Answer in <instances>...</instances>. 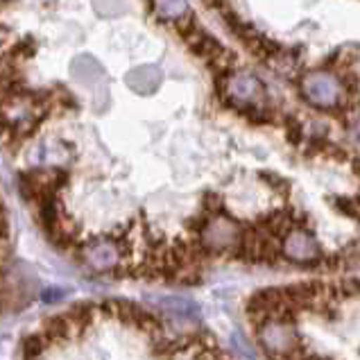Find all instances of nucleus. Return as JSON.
I'll use <instances>...</instances> for the list:
<instances>
[{"label":"nucleus","mask_w":360,"mask_h":360,"mask_svg":"<svg viewBox=\"0 0 360 360\" xmlns=\"http://www.w3.org/2000/svg\"><path fill=\"white\" fill-rule=\"evenodd\" d=\"M256 340L270 360H290L304 349L295 317H265L256 324Z\"/></svg>","instance_id":"f257e3e1"},{"label":"nucleus","mask_w":360,"mask_h":360,"mask_svg":"<svg viewBox=\"0 0 360 360\" xmlns=\"http://www.w3.org/2000/svg\"><path fill=\"white\" fill-rule=\"evenodd\" d=\"M245 236L240 227L227 215H213L209 222L202 224L198 233V247L211 254H233L240 252Z\"/></svg>","instance_id":"f03ea898"},{"label":"nucleus","mask_w":360,"mask_h":360,"mask_svg":"<svg viewBox=\"0 0 360 360\" xmlns=\"http://www.w3.org/2000/svg\"><path fill=\"white\" fill-rule=\"evenodd\" d=\"M302 94L315 107H333L342 98V84L331 70H311L302 82Z\"/></svg>","instance_id":"7ed1b4c3"},{"label":"nucleus","mask_w":360,"mask_h":360,"mask_svg":"<svg viewBox=\"0 0 360 360\" xmlns=\"http://www.w3.org/2000/svg\"><path fill=\"white\" fill-rule=\"evenodd\" d=\"M82 261L94 272H111L122 263V247L111 238H94L82 247Z\"/></svg>","instance_id":"20e7f679"},{"label":"nucleus","mask_w":360,"mask_h":360,"mask_svg":"<svg viewBox=\"0 0 360 360\" xmlns=\"http://www.w3.org/2000/svg\"><path fill=\"white\" fill-rule=\"evenodd\" d=\"M281 254L290 263L297 265H313L322 259L320 243L315 240L313 233L304 229H290L281 240Z\"/></svg>","instance_id":"39448f33"},{"label":"nucleus","mask_w":360,"mask_h":360,"mask_svg":"<svg viewBox=\"0 0 360 360\" xmlns=\"http://www.w3.org/2000/svg\"><path fill=\"white\" fill-rule=\"evenodd\" d=\"M161 70L157 66H136L125 75L127 86L139 96H150L161 86Z\"/></svg>","instance_id":"423d86ee"},{"label":"nucleus","mask_w":360,"mask_h":360,"mask_svg":"<svg viewBox=\"0 0 360 360\" xmlns=\"http://www.w3.org/2000/svg\"><path fill=\"white\" fill-rule=\"evenodd\" d=\"M227 94L236 102H259L263 98V86L250 73H236L227 84Z\"/></svg>","instance_id":"0eeeda50"},{"label":"nucleus","mask_w":360,"mask_h":360,"mask_svg":"<svg viewBox=\"0 0 360 360\" xmlns=\"http://www.w3.org/2000/svg\"><path fill=\"white\" fill-rule=\"evenodd\" d=\"M73 77H77L84 84H94V79L102 77V68L94 57H77L73 61V68H70Z\"/></svg>","instance_id":"6e6552de"},{"label":"nucleus","mask_w":360,"mask_h":360,"mask_svg":"<svg viewBox=\"0 0 360 360\" xmlns=\"http://www.w3.org/2000/svg\"><path fill=\"white\" fill-rule=\"evenodd\" d=\"M154 7L161 18H179L188 9V0H154Z\"/></svg>","instance_id":"1a4fd4ad"},{"label":"nucleus","mask_w":360,"mask_h":360,"mask_svg":"<svg viewBox=\"0 0 360 360\" xmlns=\"http://www.w3.org/2000/svg\"><path fill=\"white\" fill-rule=\"evenodd\" d=\"M159 306L168 308L172 313H179V315H193L198 311V306L188 300H184V297H163V300H159Z\"/></svg>","instance_id":"9d476101"},{"label":"nucleus","mask_w":360,"mask_h":360,"mask_svg":"<svg viewBox=\"0 0 360 360\" xmlns=\"http://www.w3.org/2000/svg\"><path fill=\"white\" fill-rule=\"evenodd\" d=\"M64 297H66L64 288H48V290L41 292V300H44L46 304H55L59 300H64Z\"/></svg>","instance_id":"9b49d317"}]
</instances>
